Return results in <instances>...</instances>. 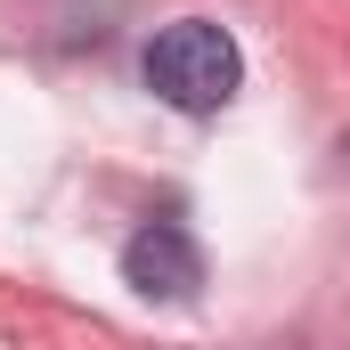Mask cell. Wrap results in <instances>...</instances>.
I'll list each match as a JSON object with an SVG mask.
<instances>
[{
  "label": "cell",
  "instance_id": "cell-1",
  "mask_svg": "<svg viewBox=\"0 0 350 350\" xmlns=\"http://www.w3.org/2000/svg\"><path fill=\"white\" fill-rule=\"evenodd\" d=\"M139 74H147V90H155L163 106H179V114H220V106L245 90V49H237L228 25L179 16V25H163V33L147 41Z\"/></svg>",
  "mask_w": 350,
  "mask_h": 350
},
{
  "label": "cell",
  "instance_id": "cell-2",
  "mask_svg": "<svg viewBox=\"0 0 350 350\" xmlns=\"http://www.w3.org/2000/svg\"><path fill=\"white\" fill-rule=\"evenodd\" d=\"M122 285L147 293V301H196V293H204V245H196L179 220H147V228L122 245Z\"/></svg>",
  "mask_w": 350,
  "mask_h": 350
},
{
  "label": "cell",
  "instance_id": "cell-3",
  "mask_svg": "<svg viewBox=\"0 0 350 350\" xmlns=\"http://www.w3.org/2000/svg\"><path fill=\"white\" fill-rule=\"evenodd\" d=\"M342 155H350V147H342Z\"/></svg>",
  "mask_w": 350,
  "mask_h": 350
}]
</instances>
